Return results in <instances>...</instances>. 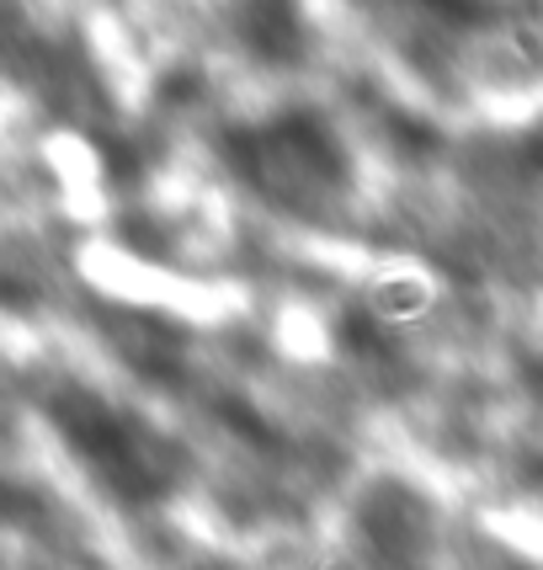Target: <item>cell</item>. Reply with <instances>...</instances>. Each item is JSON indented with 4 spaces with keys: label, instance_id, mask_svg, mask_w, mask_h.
Instances as JSON below:
<instances>
[{
    "label": "cell",
    "instance_id": "7a4b0ae2",
    "mask_svg": "<svg viewBox=\"0 0 543 570\" xmlns=\"http://www.w3.org/2000/svg\"><path fill=\"white\" fill-rule=\"evenodd\" d=\"M70 426V443L97 464L124 497L145 501L166 485V470H160V453L149 438H139L128 422H118L107 405H91V400H75V411L65 416Z\"/></svg>",
    "mask_w": 543,
    "mask_h": 570
},
{
    "label": "cell",
    "instance_id": "6da1fadb",
    "mask_svg": "<svg viewBox=\"0 0 543 570\" xmlns=\"http://www.w3.org/2000/svg\"><path fill=\"white\" fill-rule=\"evenodd\" d=\"M250 171L261 181H283L294 193L346 187V155L336 134L315 118H277L272 128L250 134Z\"/></svg>",
    "mask_w": 543,
    "mask_h": 570
},
{
    "label": "cell",
    "instance_id": "277c9868",
    "mask_svg": "<svg viewBox=\"0 0 543 570\" xmlns=\"http://www.w3.org/2000/svg\"><path fill=\"white\" fill-rule=\"evenodd\" d=\"M432 304V294H426V283H416V277H389V283H378L373 288V321H389V325H399V321H416L421 309Z\"/></svg>",
    "mask_w": 543,
    "mask_h": 570
},
{
    "label": "cell",
    "instance_id": "3957f363",
    "mask_svg": "<svg viewBox=\"0 0 543 570\" xmlns=\"http://www.w3.org/2000/svg\"><path fill=\"white\" fill-rule=\"evenodd\" d=\"M240 32L256 53L267 59H294L298 38H304V22H298L294 0H246L240 6Z\"/></svg>",
    "mask_w": 543,
    "mask_h": 570
}]
</instances>
